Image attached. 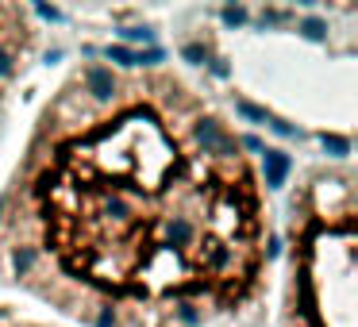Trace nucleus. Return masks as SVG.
Wrapping results in <instances>:
<instances>
[{"label":"nucleus","mask_w":358,"mask_h":327,"mask_svg":"<svg viewBox=\"0 0 358 327\" xmlns=\"http://www.w3.org/2000/svg\"><path fill=\"white\" fill-rule=\"evenodd\" d=\"M0 327H70L24 300H0Z\"/></svg>","instance_id":"obj_4"},{"label":"nucleus","mask_w":358,"mask_h":327,"mask_svg":"<svg viewBox=\"0 0 358 327\" xmlns=\"http://www.w3.org/2000/svg\"><path fill=\"white\" fill-rule=\"evenodd\" d=\"M278 185L201 78L78 54L0 181V281L70 327H266Z\"/></svg>","instance_id":"obj_1"},{"label":"nucleus","mask_w":358,"mask_h":327,"mask_svg":"<svg viewBox=\"0 0 358 327\" xmlns=\"http://www.w3.org/2000/svg\"><path fill=\"white\" fill-rule=\"evenodd\" d=\"M47 47V31L35 8L0 0V150L8 147L20 96Z\"/></svg>","instance_id":"obj_3"},{"label":"nucleus","mask_w":358,"mask_h":327,"mask_svg":"<svg viewBox=\"0 0 358 327\" xmlns=\"http://www.w3.org/2000/svg\"><path fill=\"white\" fill-rule=\"evenodd\" d=\"M273 327H358V177L350 154L308 158L278 196Z\"/></svg>","instance_id":"obj_2"}]
</instances>
